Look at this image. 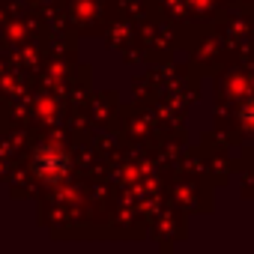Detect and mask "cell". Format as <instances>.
Segmentation results:
<instances>
[{"instance_id":"6da1fadb","label":"cell","mask_w":254,"mask_h":254,"mask_svg":"<svg viewBox=\"0 0 254 254\" xmlns=\"http://www.w3.org/2000/svg\"><path fill=\"white\" fill-rule=\"evenodd\" d=\"M33 165H36L39 177H45V180H63L66 171H69V159H66V153H60L57 147H45V150H39Z\"/></svg>"}]
</instances>
